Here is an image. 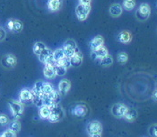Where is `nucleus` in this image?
Masks as SVG:
<instances>
[{
  "mask_svg": "<svg viewBox=\"0 0 157 137\" xmlns=\"http://www.w3.org/2000/svg\"><path fill=\"white\" fill-rule=\"evenodd\" d=\"M119 41L122 42V43H129L132 40V35L128 31H122L121 33H120L119 36H118Z\"/></svg>",
  "mask_w": 157,
  "mask_h": 137,
  "instance_id": "nucleus-18",
  "label": "nucleus"
},
{
  "mask_svg": "<svg viewBox=\"0 0 157 137\" xmlns=\"http://www.w3.org/2000/svg\"><path fill=\"white\" fill-rule=\"evenodd\" d=\"M55 71H56V75H58V76H64L67 73V68L64 66H61V65H56Z\"/></svg>",
  "mask_w": 157,
  "mask_h": 137,
  "instance_id": "nucleus-32",
  "label": "nucleus"
},
{
  "mask_svg": "<svg viewBox=\"0 0 157 137\" xmlns=\"http://www.w3.org/2000/svg\"><path fill=\"white\" fill-rule=\"evenodd\" d=\"M48 7L52 12L58 11L61 7V1L60 0H48Z\"/></svg>",
  "mask_w": 157,
  "mask_h": 137,
  "instance_id": "nucleus-22",
  "label": "nucleus"
},
{
  "mask_svg": "<svg viewBox=\"0 0 157 137\" xmlns=\"http://www.w3.org/2000/svg\"><path fill=\"white\" fill-rule=\"evenodd\" d=\"M6 36V31L3 29V28H1L0 27V41H3L5 38Z\"/></svg>",
  "mask_w": 157,
  "mask_h": 137,
  "instance_id": "nucleus-39",
  "label": "nucleus"
},
{
  "mask_svg": "<svg viewBox=\"0 0 157 137\" xmlns=\"http://www.w3.org/2000/svg\"><path fill=\"white\" fill-rule=\"evenodd\" d=\"M153 99L155 101H157V89H155L153 93Z\"/></svg>",
  "mask_w": 157,
  "mask_h": 137,
  "instance_id": "nucleus-41",
  "label": "nucleus"
},
{
  "mask_svg": "<svg viewBox=\"0 0 157 137\" xmlns=\"http://www.w3.org/2000/svg\"><path fill=\"white\" fill-rule=\"evenodd\" d=\"M71 113L75 117L83 118L88 114V107L84 102H78L74 104L71 108Z\"/></svg>",
  "mask_w": 157,
  "mask_h": 137,
  "instance_id": "nucleus-4",
  "label": "nucleus"
},
{
  "mask_svg": "<svg viewBox=\"0 0 157 137\" xmlns=\"http://www.w3.org/2000/svg\"><path fill=\"white\" fill-rule=\"evenodd\" d=\"M62 49H63V51L65 53V56L68 57V58L72 57L75 53L80 51L78 46L75 43V42L74 40H72V39H69V40L66 41Z\"/></svg>",
  "mask_w": 157,
  "mask_h": 137,
  "instance_id": "nucleus-5",
  "label": "nucleus"
},
{
  "mask_svg": "<svg viewBox=\"0 0 157 137\" xmlns=\"http://www.w3.org/2000/svg\"><path fill=\"white\" fill-rule=\"evenodd\" d=\"M47 95H48V97L50 98V99L52 100L53 104H59L61 99V96L59 95V91H57V90L54 89L51 93L47 94Z\"/></svg>",
  "mask_w": 157,
  "mask_h": 137,
  "instance_id": "nucleus-25",
  "label": "nucleus"
},
{
  "mask_svg": "<svg viewBox=\"0 0 157 137\" xmlns=\"http://www.w3.org/2000/svg\"><path fill=\"white\" fill-rule=\"evenodd\" d=\"M64 57H65V53L63 51V49H57L53 51V59L56 61V62L63 59Z\"/></svg>",
  "mask_w": 157,
  "mask_h": 137,
  "instance_id": "nucleus-29",
  "label": "nucleus"
},
{
  "mask_svg": "<svg viewBox=\"0 0 157 137\" xmlns=\"http://www.w3.org/2000/svg\"><path fill=\"white\" fill-rule=\"evenodd\" d=\"M50 115V107L48 106H42L40 107L39 110V116L41 119H48V116Z\"/></svg>",
  "mask_w": 157,
  "mask_h": 137,
  "instance_id": "nucleus-23",
  "label": "nucleus"
},
{
  "mask_svg": "<svg viewBox=\"0 0 157 137\" xmlns=\"http://www.w3.org/2000/svg\"><path fill=\"white\" fill-rule=\"evenodd\" d=\"M112 63H113V59H112V57L109 54L104 56L103 58H101L100 60V64L101 66H103V67H109Z\"/></svg>",
  "mask_w": 157,
  "mask_h": 137,
  "instance_id": "nucleus-26",
  "label": "nucleus"
},
{
  "mask_svg": "<svg viewBox=\"0 0 157 137\" xmlns=\"http://www.w3.org/2000/svg\"><path fill=\"white\" fill-rule=\"evenodd\" d=\"M0 137H16V133H14L13 131L8 128L7 130H6L0 135Z\"/></svg>",
  "mask_w": 157,
  "mask_h": 137,
  "instance_id": "nucleus-34",
  "label": "nucleus"
},
{
  "mask_svg": "<svg viewBox=\"0 0 157 137\" xmlns=\"http://www.w3.org/2000/svg\"><path fill=\"white\" fill-rule=\"evenodd\" d=\"M33 91L27 88H24L21 90L19 94V101L25 105H29L33 103Z\"/></svg>",
  "mask_w": 157,
  "mask_h": 137,
  "instance_id": "nucleus-8",
  "label": "nucleus"
},
{
  "mask_svg": "<svg viewBox=\"0 0 157 137\" xmlns=\"http://www.w3.org/2000/svg\"><path fill=\"white\" fill-rule=\"evenodd\" d=\"M45 48H46V45L43 42H35V44L33 45V52H34V54H36L37 56H39Z\"/></svg>",
  "mask_w": 157,
  "mask_h": 137,
  "instance_id": "nucleus-24",
  "label": "nucleus"
},
{
  "mask_svg": "<svg viewBox=\"0 0 157 137\" xmlns=\"http://www.w3.org/2000/svg\"><path fill=\"white\" fill-rule=\"evenodd\" d=\"M71 83L67 79H62L59 83V93L61 97H65L70 90Z\"/></svg>",
  "mask_w": 157,
  "mask_h": 137,
  "instance_id": "nucleus-13",
  "label": "nucleus"
},
{
  "mask_svg": "<svg viewBox=\"0 0 157 137\" xmlns=\"http://www.w3.org/2000/svg\"><path fill=\"white\" fill-rule=\"evenodd\" d=\"M9 129L13 131L14 133H18V132L21 130V124H20V122H19L17 119L12 121V122L9 124Z\"/></svg>",
  "mask_w": 157,
  "mask_h": 137,
  "instance_id": "nucleus-27",
  "label": "nucleus"
},
{
  "mask_svg": "<svg viewBox=\"0 0 157 137\" xmlns=\"http://www.w3.org/2000/svg\"><path fill=\"white\" fill-rule=\"evenodd\" d=\"M89 137H101V135L100 134H98V135H89Z\"/></svg>",
  "mask_w": 157,
  "mask_h": 137,
  "instance_id": "nucleus-42",
  "label": "nucleus"
},
{
  "mask_svg": "<svg viewBox=\"0 0 157 137\" xmlns=\"http://www.w3.org/2000/svg\"><path fill=\"white\" fill-rule=\"evenodd\" d=\"M91 12V5L79 4L75 8V14L78 20L85 21L87 19L89 14Z\"/></svg>",
  "mask_w": 157,
  "mask_h": 137,
  "instance_id": "nucleus-6",
  "label": "nucleus"
},
{
  "mask_svg": "<svg viewBox=\"0 0 157 137\" xmlns=\"http://www.w3.org/2000/svg\"><path fill=\"white\" fill-rule=\"evenodd\" d=\"M136 6V1L135 0H123V7L128 10L131 11Z\"/></svg>",
  "mask_w": 157,
  "mask_h": 137,
  "instance_id": "nucleus-28",
  "label": "nucleus"
},
{
  "mask_svg": "<svg viewBox=\"0 0 157 137\" xmlns=\"http://www.w3.org/2000/svg\"><path fill=\"white\" fill-rule=\"evenodd\" d=\"M50 107V115L48 116V119L50 122H59L64 117V110L59 104H53Z\"/></svg>",
  "mask_w": 157,
  "mask_h": 137,
  "instance_id": "nucleus-1",
  "label": "nucleus"
},
{
  "mask_svg": "<svg viewBox=\"0 0 157 137\" xmlns=\"http://www.w3.org/2000/svg\"><path fill=\"white\" fill-rule=\"evenodd\" d=\"M103 43H104V39H103V37L101 36V35H98V36H95V37L91 41V42H90V48H91L92 50H96L99 47L102 46Z\"/></svg>",
  "mask_w": 157,
  "mask_h": 137,
  "instance_id": "nucleus-16",
  "label": "nucleus"
},
{
  "mask_svg": "<svg viewBox=\"0 0 157 137\" xmlns=\"http://www.w3.org/2000/svg\"><path fill=\"white\" fill-rule=\"evenodd\" d=\"M108 50L106 47H104L103 45L99 47L98 49L94 50H92V53H91V57L94 59V60H96V59H99L101 60V58H103L104 56L108 55Z\"/></svg>",
  "mask_w": 157,
  "mask_h": 137,
  "instance_id": "nucleus-14",
  "label": "nucleus"
},
{
  "mask_svg": "<svg viewBox=\"0 0 157 137\" xmlns=\"http://www.w3.org/2000/svg\"><path fill=\"white\" fill-rule=\"evenodd\" d=\"M17 63L16 57L13 54H6L1 60V64L6 69H13Z\"/></svg>",
  "mask_w": 157,
  "mask_h": 137,
  "instance_id": "nucleus-12",
  "label": "nucleus"
},
{
  "mask_svg": "<svg viewBox=\"0 0 157 137\" xmlns=\"http://www.w3.org/2000/svg\"><path fill=\"white\" fill-rule=\"evenodd\" d=\"M43 73L44 76L47 79H54L56 77V71H55V67L52 66H48L45 65L44 69H43Z\"/></svg>",
  "mask_w": 157,
  "mask_h": 137,
  "instance_id": "nucleus-21",
  "label": "nucleus"
},
{
  "mask_svg": "<svg viewBox=\"0 0 157 137\" xmlns=\"http://www.w3.org/2000/svg\"><path fill=\"white\" fill-rule=\"evenodd\" d=\"M83 63V54L78 51L70 57V64L72 67H79Z\"/></svg>",
  "mask_w": 157,
  "mask_h": 137,
  "instance_id": "nucleus-15",
  "label": "nucleus"
},
{
  "mask_svg": "<svg viewBox=\"0 0 157 137\" xmlns=\"http://www.w3.org/2000/svg\"><path fill=\"white\" fill-rule=\"evenodd\" d=\"M80 4H84V5H91L92 0H79Z\"/></svg>",
  "mask_w": 157,
  "mask_h": 137,
  "instance_id": "nucleus-40",
  "label": "nucleus"
},
{
  "mask_svg": "<svg viewBox=\"0 0 157 137\" xmlns=\"http://www.w3.org/2000/svg\"><path fill=\"white\" fill-rule=\"evenodd\" d=\"M44 85H45L44 81H37L36 83L34 84L33 87V89H32L33 94V95H40V96H42L43 92H44Z\"/></svg>",
  "mask_w": 157,
  "mask_h": 137,
  "instance_id": "nucleus-19",
  "label": "nucleus"
},
{
  "mask_svg": "<svg viewBox=\"0 0 157 137\" xmlns=\"http://www.w3.org/2000/svg\"><path fill=\"white\" fill-rule=\"evenodd\" d=\"M38 57H39L40 62L45 64V65L52 66V67H55L57 65L56 61L53 59V50H51L47 47L43 50V51Z\"/></svg>",
  "mask_w": 157,
  "mask_h": 137,
  "instance_id": "nucleus-3",
  "label": "nucleus"
},
{
  "mask_svg": "<svg viewBox=\"0 0 157 137\" xmlns=\"http://www.w3.org/2000/svg\"><path fill=\"white\" fill-rule=\"evenodd\" d=\"M8 106L10 108V111L12 113L13 116L15 119L20 118L24 115V104L21 103L19 100H10L8 101Z\"/></svg>",
  "mask_w": 157,
  "mask_h": 137,
  "instance_id": "nucleus-2",
  "label": "nucleus"
},
{
  "mask_svg": "<svg viewBox=\"0 0 157 137\" xmlns=\"http://www.w3.org/2000/svg\"><path fill=\"white\" fill-rule=\"evenodd\" d=\"M86 130L89 135H98V134L101 135L102 125L99 121H92L88 123L86 126Z\"/></svg>",
  "mask_w": 157,
  "mask_h": 137,
  "instance_id": "nucleus-10",
  "label": "nucleus"
},
{
  "mask_svg": "<svg viewBox=\"0 0 157 137\" xmlns=\"http://www.w3.org/2000/svg\"><path fill=\"white\" fill-rule=\"evenodd\" d=\"M57 65H61V66H64V67H66L67 69L68 68V67H70L71 66V64H70V58H68V57H64L63 59H61L59 60V62H57Z\"/></svg>",
  "mask_w": 157,
  "mask_h": 137,
  "instance_id": "nucleus-31",
  "label": "nucleus"
},
{
  "mask_svg": "<svg viewBox=\"0 0 157 137\" xmlns=\"http://www.w3.org/2000/svg\"><path fill=\"white\" fill-rule=\"evenodd\" d=\"M33 103L37 107H41L43 105V99L42 96L40 95H33Z\"/></svg>",
  "mask_w": 157,
  "mask_h": 137,
  "instance_id": "nucleus-30",
  "label": "nucleus"
},
{
  "mask_svg": "<svg viewBox=\"0 0 157 137\" xmlns=\"http://www.w3.org/2000/svg\"><path fill=\"white\" fill-rule=\"evenodd\" d=\"M42 99H43V105H44V106L50 107V106L53 105L52 100L50 99V98L48 97V95H47V94H43V95H42Z\"/></svg>",
  "mask_w": 157,
  "mask_h": 137,
  "instance_id": "nucleus-36",
  "label": "nucleus"
},
{
  "mask_svg": "<svg viewBox=\"0 0 157 137\" xmlns=\"http://www.w3.org/2000/svg\"><path fill=\"white\" fill-rule=\"evenodd\" d=\"M150 13H151L150 6L146 3H143L139 6L138 9L136 10V19L139 21H145L149 17Z\"/></svg>",
  "mask_w": 157,
  "mask_h": 137,
  "instance_id": "nucleus-7",
  "label": "nucleus"
},
{
  "mask_svg": "<svg viewBox=\"0 0 157 137\" xmlns=\"http://www.w3.org/2000/svg\"><path fill=\"white\" fill-rule=\"evenodd\" d=\"M9 124V118L5 114H1L0 115V125H6Z\"/></svg>",
  "mask_w": 157,
  "mask_h": 137,
  "instance_id": "nucleus-37",
  "label": "nucleus"
},
{
  "mask_svg": "<svg viewBox=\"0 0 157 137\" xmlns=\"http://www.w3.org/2000/svg\"><path fill=\"white\" fill-rule=\"evenodd\" d=\"M53 90H54L53 86H52L50 83L45 82V85H44V92H43V94H49V93H51Z\"/></svg>",
  "mask_w": 157,
  "mask_h": 137,
  "instance_id": "nucleus-38",
  "label": "nucleus"
},
{
  "mask_svg": "<svg viewBox=\"0 0 157 137\" xmlns=\"http://www.w3.org/2000/svg\"><path fill=\"white\" fill-rule=\"evenodd\" d=\"M127 110H128V107L125 105L118 103V104H115V105L112 106L111 114L117 118H121V117H124Z\"/></svg>",
  "mask_w": 157,
  "mask_h": 137,
  "instance_id": "nucleus-11",
  "label": "nucleus"
},
{
  "mask_svg": "<svg viewBox=\"0 0 157 137\" xmlns=\"http://www.w3.org/2000/svg\"><path fill=\"white\" fill-rule=\"evenodd\" d=\"M137 117V112L136 109L134 108H128L127 112L124 115V118L127 120V121H129V122H133L136 119Z\"/></svg>",
  "mask_w": 157,
  "mask_h": 137,
  "instance_id": "nucleus-20",
  "label": "nucleus"
},
{
  "mask_svg": "<svg viewBox=\"0 0 157 137\" xmlns=\"http://www.w3.org/2000/svg\"><path fill=\"white\" fill-rule=\"evenodd\" d=\"M6 26L8 30L13 33H21L24 29V24L22 23V21L17 19H9L7 21Z\"/></svg>",
  "mask_w": 157,
  "mask_h": 137,
  "instance_id": "nucleus-9",
  "label": "nucleus"
},
{
  "mask_svg": "<svg viewBox=\"0 0 157 137\" xmlns=\"http://www.w3.org/2000/svg\"><path fill=\"white\" fill-rule=\"evenodd\" d=\"M109 12L112 17H119L122 14V6L120 4H113L110 6Z\"/></svg>",
  "mask_w": 157,
  "mask_h": 137,
  "instance_id": "nucleus-17",
  "label": "nucleus"
},
{
  "mask_svg": "<svg viewBox=\"0 0 157 137\" xmlns=\"http://www.w3.org/2000/svg\"><path fill=\"white\" fill-rule=\"evenodd\" d=\"M149 135L152 137H157V124L152 125L148 129Z\"/></svg>",
  "mask_w": 157,
  "mask_h": 137,
  "instance_id": "nucleus-35",
  "label": "nucleus"
},
{
  "mask_svg": "<svg viewBox=\"0 0 157 137\" xmlns=\"http://www.w3.org/2000/svg\"><path fill=\"white\" fill-rule=\"evenodd\" d=\"M117 58H118V62L121 63V64L126 63L128 62V54L126 52H121V53H119Z\"/></svg>",
  "mask_w": 157,
  "mask_h": 137,
  "instance_id": "nucleus-33",
  "label": "nucleus"
}]
</instances>
